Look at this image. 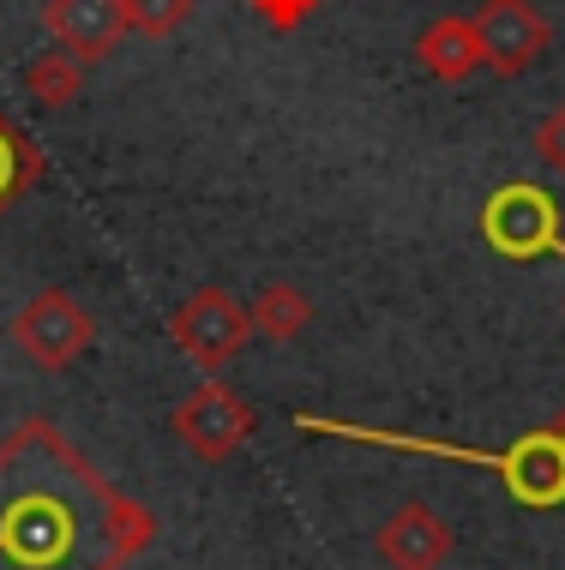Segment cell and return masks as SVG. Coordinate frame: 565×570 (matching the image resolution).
Returning <instances> with one entry per match:
<instances>
[{"label":"cell","mask_w":565,"mask_h":570,"mask_svg":"<svg viewBox=\"0 0 565 570\" xmlns=\"http://www.w3.org/2000/svg\"><path fill=\"white\" fill-rule=\"evenodd\" d=\"M150 541V517L115 499L55 426L0 451V570H115Z\"/></svg>","instance_id":"cell-1"},{"label":"cell","mask_w":565,"mask_h":570,"mask_svg":"<svg viewBox=\"0 0 565 570\" xmlns=\"http://www.w3.org/2000/svg\"><path fill=\"white\" fill-rule=\"evenodd\" d=\"M301 433H325V439H349V444H386V451H416V456H451V462H481L494 469L506 492L529 511H554L565 504V444L559 433H524L506 451H469V444H434L416 433H379V426H355V421H325V414H301Z\"/></svg>","instance_id":"cell-2"},{"label":"cell","mask_w":565,"mask_h":570,"mask_svg":"<svg viewBox=\"0 0 565 570\" xmlns=\"http://www.w3.org/2000/svg\"><path fill=\"white\" fill-rule=\"evenodd\" d=\"M481 240L512 265H536V258H565V223L559 198L536 180H506L481 198Z\"/></svg>","instance_id":"cell-3"},{"label":"cell","mask_w":565,"mask_h":570,"mask_svg":"<svg viewBox=\"0 0 565 570\" xmlns=\"http://www.w3.org/2000/svg\"><path fill=\"white\" fill-rule=\"evenodd\" d=\"M169 336H175V348L187 354V361L198 366V373H211L217 379L228 361H235L241 348L253 343V318H247V301H235L228 288L217 283H205V288H193L187 301L169 313Z\"/></svg>","instance_id":"cell-4"},{"label":"cell","mask_w":565,"mask_h":570,"mask_svg":"<svg viewBox=\"0 0 565 570\" xmlns=\"http://www.w3.org/2000/svg\"><path fill=\"white\" fill-rule=\"evenodd\" d=\"M7 336H12V348H19L30 366H42V373H67V366L97 343V318H90L67 288H37V295L12 313Z\"/></svg>","instance_id":"cell-5"},{"label":"cell","mask_w":565,"mask_h":570,"mask_svg":"<svg viewBox=\"0 0 565 570\" xmlns=\"http://www.w3.org/2000/svg\"><path fill=\"white\" fill-rule=\"evenodd\" d=\"M469 24H476V42H481V67L499 72V79L529 72L554 42V24H547L536 0H481Z\"/></svg>","instance_id":"cell-6"},{"label":"cell","mask_w":565,"mask_h":570,"mask_svg":"<svg viewBox=\"0 0 565 570\" xmlns=\"http://www.w3.org/2000/svg\"><path fill=\"white\" fill-rule=\"evenodd\" d=\"M175 439L187 444L198 462H228L253 439V409L235 396V384L205 379L187 403L175 409Z\"/></svg>","instance_id":"cell-7"},{"label":"cell","mask_w":565,"mask_h":570,"mask_svg":"<svg viewBox=\"0 0 565 570\" xmlns=\"http://www.w3.org/2000/svg\"><path fill=\"white\" fill-rule=\"evenodd\" d=\"M451 547H457V534L434 504H397L373 534V552L386 570H446Z\"/></svg>","instance_id":"cell-8"},{"label":"cell","mask_w":565,"mask_h":570,"mask_svg":"<svg viewBox=\"0 0 565 570\" xmlns=\"http://www.w3.org/2000/svg\"><path fill=\"white\" fill-rule=\"evenodd\" d=\"M42 30L55 37V49L97 67L127 42V7L120 0H42Z\"/></svg>","instance_id":"cell-9"},{"label":"cell","mask_w":565,"mask_h":570,"mask_svg":"<svg viewBox=\"0 0 565 570\" xmlns=\"http://www.w3.org/2000/svg\"><path fill=\"white\" fill-rule=\"evenodd\" d=\"M416 67L439 85H464L469 72L481 67V42H476V24L464 12H439L416 30Z\"/></svg>","instance_id":"cell-10"},{"label":"cell","mask_w":565,"mask_h":570,"mask_svg":"<svg viewBox=\"0 0 565 570\" xmlns=\"http://www.w3.org/2000/svg\"><path fill=\"white\" fill-rule=\"evenodd\" d=\"M42 175H49L42 145H37V138H30L7 109H0V217H12V210H19L25 198L37 193Z\"/></svg>","instance_id":"cell-11"},{"label":"cell","mask_w":565,"mask_h":570,"mask_svg":"<svg viewBox=\"0 0 565 570\" xmlns=\"http://www.w3.org/2000/svg\"><path fill=\"white\" fill-rule=\"evenodd\" d=\"M247 318H253L259 343H277L283 348V343H295V336H308L313 301H308V288H295V283H265L247 301Z\"/></svg>","instance_id":"cell-12"},{"label":"cell","mask_w":565,"mask_h":570,"mask_svg":"<svg viewBox=\"0 0 565 570\" xmlns=\"http://www.w3.org/2000/svg\"><path fill=\"white\" fill-rule=\"evenodd\" d=\"M25 97L42 102V109H72L85 97V60L67 49H42L25 67Z\"/></svg>","instance_id":"cell-13"},{"label":"cell","mask_w":565,"mask_h":570,"mask_svg":"<svg viewBox=\"0 0 565 570\" xmlns=\"http://www.w3.org/2000/svg\"><path fill=\"white\" fill-rule=\"evenodd\" d=\"M120 7H127V30L163 42V37H175V30H187L198 0H120Z\"/></svg>","instance_id":"cell-14"},{"label":"cell","mask_w":565,"mask_h":570,"mask_svg":"<svg viewBox=\"0 0 565 570\" xmlns=\"http://www.w3.org/2000/svg\"><path fill=\"white\" fill-rule=\"evenodd\" d=\"M319 7H325V0H247V12L265 30H277V37H295V30L308 24Z\"/></svg>","instance_id":"cell-15"},{"label":"cell","mask_w":565,"mask_h":570,"mask_svg":"<svg viewBox=\"0 0 565 570\" xmlns=\"http://www.w3.org/2000/svg\"><path fill=\"white\" fill-rule=\"evenodd\" d=\"M529 150H536V163L547 168V175L565 180V102L536 120V132H529Z\"/></svg>","instance_id":"cell-16"},{"label":"cell","mask_w":565,"mask_h":570,"mask_svg":"<svg viewBox=\"0 0 565 570\" xmlns=\"http://www.w3.org/2000/svg\"><path fill=\"white\" fill-rule=\"evenodd\" d=\"M554 433H559V444H565V414H559V426H554Z\"/></svg>","instance_id":"cell-17"},{"label":"cell","mask_w":565,"mask_h":570,"mask_svg":"<svg viewBox=\"0 0 565 570\" xmlns=\"http://www.w3.org/2000/svg\"><path fill=\"white\" fill-rule=\"evenodd\" d=\"M559 313H565V306H559Z\"/></svg>","instance_id":"cell-18"}]
</instances>
